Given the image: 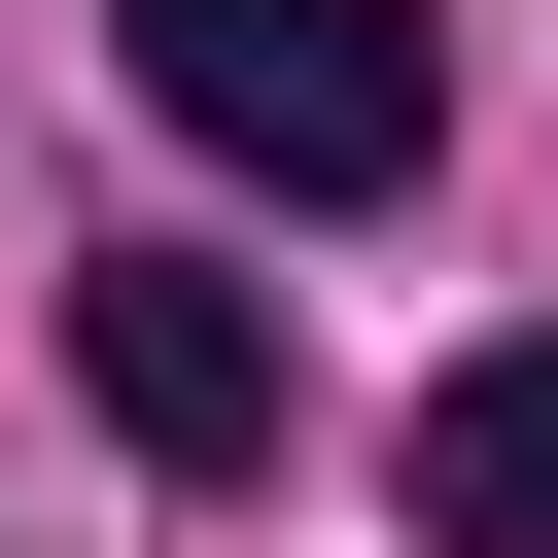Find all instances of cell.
<instances>
[{
	"label": "cell",
	"mask_w": 558,
	"mask_h": 558,
	"mask_svg": "<svg viewBox=\"0 0 558 558\" xmlns=\"http://www.w3.org/2000/svg\"><path fill=\"white\" fill-rule=\"evenodd\" d=\"M70 384H105V453H174V488H279V279H209V244H105L70 279Z\"/></svg>",
	"instance_id": "cell-2"
},
{
	"label": "cell",
	"mask_w": 558,
	"mask_h": 558,
	"mask_svg": "<svg viewBox=\"0 0 558 558\" xmlns=\"http://www.w3.org/2000/svg\"><path fill=\"white\" fill-rule=\"evenodd\" d=\"M140 105H174L209 174H279V209H384V174L453 140L418 0H140Z\"/></svg>",
	"instance_id": "cell-1"
},
{
	"label": "cell",
	"mask_w": 558,
	"mask_h": 558,
	"mask_svg": "<svg viewBox=\"0 0 558 558\" xmlns=\"http://www.w3.org/2000/svg\"><path fill=\"white\" fill-rule=\"evenodd\" d=\"M418 558H558V314L418 384Z\"/></svg>",
	"instance_id": "cell-3"
}]
</instances>
